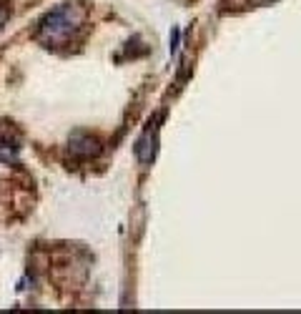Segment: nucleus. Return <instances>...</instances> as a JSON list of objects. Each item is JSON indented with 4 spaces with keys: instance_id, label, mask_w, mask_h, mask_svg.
Segmentation results:
<instances>
[{
    "instance_id": "1",
    "label": "nucleus",
    "mask_w": 301,
    "mask_h": 314,
    "mask_svg": "<svg viewBox=\"0 0 301 314\" xmlns=\"http://www.w3.org/2000/svg\"><path fill=\"white\" fill-rule=\"evenodd\" d=\"M80 23H83V11L76 3H63V6L53 8L50 13H46V18L38 26V38L46 46L68 43L78 33Z\"/></svg>"
},
{
    "instance_id": "4",
    "label": "nucleus",
    "mask_w": 301,
    "mask_h": 314,
    "mask_svg": "<svg viewBox=\"0 0 301 314\" xmlns=\"http://www.w3.org/2000/svg\"><path fill=\"white\" fill-rule=\"evenodd\" d=\"M10 18V6H0V28H3Z\"/></svg>"
},
{
    "instance_id": "5",
    "label": "nucleus",
    "mask_w": 301,
    "mask_h": 314,
    "mask_svg": "<svg viewBox=\"0 0 301 314\" xmlns=\"http://www.w3.org/2000/svg\"><path fill=\"white\" fill-rule=\"evenodd\" d=\"M176 43H178V28H174V38H171V53H176Z\"/></svg>"
},
{
    "instance_id": "3",
    "label": "nucleus",
    "mask_w": 301,
    "mask_h": 314,
    "mask_svg": "<svg viewBox=\"0 0 301 314\" xmlns=\"http://www.w3.org/2000/svg\"><path fill=\"white\" fill-rule=\"evenodd\" d=\"M0 161H6V164H16L18 161V146L16 143H0Z\"/></svg>"
},
{
    "instance_id": "2",
    "label": "nucleus",
    "mask_w": 301,
    "mask_h": 314,
    "mask_svg": "<svg viewBox=\"0 0 301 314\" xmlns=\"http://www.w3.org/2000/svg\"><path fill=\"white\" fill-rule=\"evenodd\" d=\"M68 151H70V156H76V159H93V156H98V151H100V143L90 133H73L70 141H68Z\"/></svg>"
},
{
    "instance_id": "6",
    "label": "nucleus",
    "mask_w": 301,
    "mask_h": 314,
    "mask_svg": "<svg viewBox=\"0 0 301 314\" xmlns=\"http://www.w3.org/2000/svg\"><path fill=\"white\" fill-rule=\"evenodd\" d=\"M256 3H261V6H266V3H274V0H256Z\"/></svg>"
}]
</instances>
